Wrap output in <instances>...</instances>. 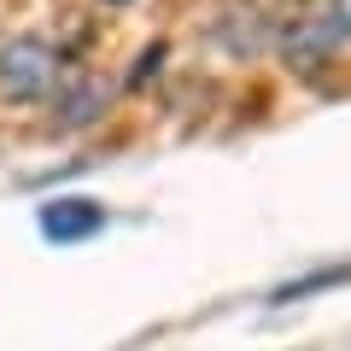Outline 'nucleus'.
I'll use <instances>...</instances> for the list:
<instances>
[{"label":"nucleus","instance_id":"f257e3e1","mask_svg":"<svg viewBox=\"0 0 351 351\" xmlns=\"http://www.w3.org/2000/svg\"><path fill=\"white\" fill-rule=\"evenodd\" d=\"M64 71H71V53L53 36H41V29L6 36L0 41V106H18V112L47 106L53 88L64 82Z\"/></svg>","mask_w":351,"mask_h":351},{"label":"nucleus","instance_id":"f03ea898","mask_svg":"<svg viewBox=\"0 0 351 351\" xmlns=\"http://www.w3.org/2000/svg\"><path fill=\"white\" fill-rule=\"evenodd\" d=\"M339 47H346V41L334 36V24H328L322 12H299V18H287V24H276V53H281V64H287L293 76H322L328 64L339 59Z\"/></svg>","mask_w":351,"mask_h":351},{"label":"nucleus","instance_id":"7ed1b4c3","mask_svg":"<svg viewBox=\"0 0 351 351\" xmlns=\"http://www.w3.org/2000/svg\"><path fill=\"white\" fill-rule=\"evenodd\" d=\"M112 100H117V88L100 71H64V82L53 88V100H47V117H53L59 135H76V129L100 123L112 112Z\"/></svg>","mask_w":351,"mask_h":351},{"label":"nucleus","instance_id":"20e7f679","mask_svg":"<svg viewBox=\"0 0 351 351\" xmlns=\"http://www.w3.org/2000/svg\"><path fill=\"white\" fill-rule=\"evenodd\" d=\"M205 41L217 53H228V59H258L263 47H276V18L263 12V6H252V0H228L223 12L211 18Z\"/></svg>","mask_w":351,"mask_h":351},{"label":"nucleus","instance_id":"39448f33","mask_svg":"<svg viewBox=\"0 0 351 351\" xmlns=\"http://www.w3.org/2000/svg\"><path fill=\"white\" fill-rule=\"evenodd\" d=\"M106 228V205H94V199H53V205H41V234L53 240V246H71V240H88V234H100Z\"/></svg>","mask_w":351,"mask_h":351},{"label":"nucleus","instance_id":"423d86ee","mask_svg":"<svg viewBox=\"0 0 351 351\" xmlns=\"http://www.w3.org/2000/svg\"><path fill=\"white\" fill-rule=\"evenodd\" d=\"M339 281H351V263H334V269H322V276H304V281H287V287H281L276 299H304V293H322V287H339Z\"/></svg>","mask_w":351,"mask_h":351},{"label":"nucleus","instance_id":"0eeeda50","mask_svg":"<svg viewBox=\"0 0 351 351\" xmlns=\"http://www.w3.org/2000/svg\"><path fill=\"white\" fill-rule=\"evenodd\" d=\"M164 59H170V47H164V41H152V47L141 53L135 64H129V76H123V88H147L152 76H158V64H164Z\"/></svg>","mask_w":351,"mask_h":351},{"label":"nucleus","instance_id":"6e6552de","mask_svg":"<svg viewBox=\"0 0 351 351\" xmlns=\"http://www.w3.org/2000/svg\"><path fill=\"white\" fill-rule=\"evenodd\" d=\"M322 18L334 24V36L351 47V0H328V6H322Z\"/></svg>","mask_w":351,"mask_h":351},{"label":"nucleus","instance_id":"1a4fd4ad","mask_svg":"<svg viewBox=\"0 0 351 351\" xmlns=\"http://www.w3.org/2000/svg\"><path fill=\"white\" fill-rule=\"evenodd\" d=\"M106 6H129V0H106Z\"/></svg>","mask_w":351,"mask_h":351}]
</instances>
